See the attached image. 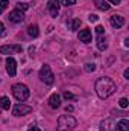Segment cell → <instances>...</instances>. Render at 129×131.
Wrapping results in <instances>:
<instances>
[{
  "label": "cell",
  "mask_w": 129,
  "mask_h": 131,
  "mask_svg": "<svg viewBox=\"0 0 129 131\" xmlns=\"http://www.w3.org/2000/svg\"><path fill=\"white\" fill-rule=\"evenodd\" d=\"M61 3H62L64 6H71V5L76 3V0H61Z\"/></svg>",
  "instance_id": "24"
},
{
  "label": "cell",
  "mask_w": 129,
  "mask_h": 131,
  "mask_svg": "<svg viewBox=\"0 0 129 131\" xmlns=\"http://www.w3.org/2000/svg\"><path fill=\"white\" fill-rule=\"evenodd\" d=\"M109 21H111V26L115 28V29H120V28L125 25V18H123L122 15H112Z\"/></svg>",
  "instance_id": "11"
},
{
  "label": "cell",
  "mask_w": 129,
  "mask_h": 131,
  "mask_svg": "<svg viewBox=\"0 0 129 131\" xmlns=\"http://www.w3.org/2000/svg\"><path fill=\"white\" fill-rule=\"evenodd\" d=\"M28 8H29V5H28V3H20V2L17 3V9H18V11H21V12H23V11H26Z\"/></svg>",
  "instance_id": "20"
},
{
  "label": "cell",
  "mask_w": 129,
  "mask_h": 131,
  "mask_svg": "<svg viewBox=\"0 0 129 131\" xmlns=\"http://www.w3.org/2000/svg\"><path fill=\"white\" fill-rule=\"evenodd\" d=\"M40 79H41L44 84H49V85L53 84V81H55V75H53L50 66L44 64L43 67H41V70H40Z\"/></svg>",
  "instance_id": "4"
},
{
  "label": "cell",
  "mask_w": 129,
  "mask_h": 131,
  "mask_svg": "<svg viewBox=\"0 0 129 131\" xmlns=\"http://www.w3.org/2000/svg\"><path fill=\"white\" fill-rule=\"evenodd\" d=\"M96 32L99 34V35H100V34H103V32H105V29H103V26H97V28H96Z\"/></svg>",
  "instance_id": "28"
},
{
  "label": "cell",
  "mask_w": 129,
  "mask_h": 131,
  "mask_svg": "<svg viewBox=\"0 0 129 131\" xmlns=\"http://www.w3.org/2000/svg\"><path fill=\"white\" fill-rule=\"evenodd\" d=\"M23 50V47L20 44H6V46H2L0 47V53L3 55H8V53H20Z\"/></svg>",
  "instance_id": "6"
},
{
  "label": "cell",
  "mask_w": 129,
  "mask_h": 131,
  "mask_svg": "<svg viewBox=\"0 0 129 131\" xmlns=\"http://www.w3.org/2000/svg\"><path fill=\"white\" fill-rule=\"evenodd\" d=\"M28 131H41L38 127H35V125H31L29 128H28Z\"/></svg>",
  "instance_id": "29"
},
{
  "label": "cell",
  "mask_w": 129,
  "mask_h": 131,
  "mask_svg": "<svg viewBox=\"0 0 129 131\" xmlns=\"http://www.w3.org/2000/svg\"><path fill=\"white\" fill-rule=\"evenodd\" d=\"M85 70H87V72H94V70H96V64L87 63V64H85Z\"/></svg>",
  "instance_id": "23"
},
{
  "label": "cell",
  "mask_w": 129,
  "mask_h": 131,
  "mask_svg": "<svg viewBox=\"0 0 129 131\" xmlns=\"http://www.w3.org/2000/svg\"><path fill=\"white\" fill-rule=\"evenodd\" d=\"M78 122L73 116H68V114H62L58 117V131H71L76 128Z\"/></svg>",
  "instance_id": "2"
},
{
  "label": "cell",
  "mask_w": 129,
  "mask_h": 131,
  "mask_svg": "<svg viewBox=\"0 0 129 131\" xmlns=\"http://www.w3.org/2000/svg\"><path fill=\"white\" fill-rule=\"evenodd\" d=\"M119 105L122 107V108H128V105H129V101L126 98H122L120 101H119Z\"/></svg>",
  "instance_id": "21"
},
{
  "label": "cell",
  "mask_w": 129,
  "mask_h": 131,
  "mask_svg": "<svg viewBox=\"0 0 129 131\" xmlns=\"http://www.w3.org/2000/svg\"><path fill=\"white\" fill-rule=\"evenodd\" d=\"M12 95H14V98L17 99V101H20V102H24L26 99L29 98L31 92H29V89H28L24 84H21V82H17V84H14V85H12Z\"/></svg>",
  "instance_id": "3"
},
{
  "label": "cell",
  "mask_w": 129,
  "mask_h": 131,
  "mask_svg": "<svg viewBox=\"0 0 129 131\" xmlns=\"http://www.w3.org/2000/svg\"><path fill=\"white\" fill-rule=\"evenodd\" d=\"M49 105L52 108H59L61 107V96L58 93H53L50 98H49Z\"/></svg>",
  "instance_id": "12"
},
{
  "label": "cell",
  "mask_w": 129,
  "mask_h": 131,
  "mask_svg": "<svg viewBox=\"0 0 129 131\" xmlns=\"http://www.w3.org/2000/svg\"><path fill=\"white\" fill-rule=\"evenodd\" d=\"M32 111V107H29V105H24V104H17L14 108H12V114L14 116H17V117H20V116H26V114H29Z\"/></svg>",
  "instance_id": "5"
},
{
  "label": "cell",
  "mask_w": 129,
  "mask_h": 131,
  "mask_svg": "<svg viewBox=\"0 0 129 131\" xmlns=\"http://www.w3.org/2000/svg\"><path fill=\"white\" fill-rule=\"evenodd\" d=\"M0 108H3V110H9L11 108V99L8 96H2L0 98Z\"/></svg>",
  "instance_id": "16"
},
{
  "label": "cell",
  "mask_w": 129,
  "mask_h": 131,
  "mask_svg": "<svg viewBox=\"0 0 129 131\" xmlns=\"http://www.w3.org/2000/svg\"><path fill=\"white\" fill-rule=\"evenodd\" d=\"M94 89H96V93H97L99 98L100 99H106L117 90V85H115V82H114L111 78L103 76V78H99V79L96 81Z\"/></svg>",
  "instance_id": "1"
},
{
  "label": "cell",
  "mask_w": 129,
  "mask_h": 131,
  "mask_svg": "<svg viewBox=\"0 0 129 131\" xmlns=\"http://www.w3.org/2000/svg\"><path fill=\"white\" fill-rule=\"evenodd\" d=\"M65 111H67V113H68V111H73V105H67V107H65Z\"/></svg>",
  "instance_id": "30"
},
{
  "label": "cell",
  "mask_w": 129,
  "mask_h": 131,
  "mask_svg": "<svg viewBox=\"0 0 129 131\" xmlns=\"http://www.w3.org/2000/svg\"><path fill=\"white\" fill-rule=\"evenodd\" d=\"M9 20L12 23H21L24 20V14L21 11H18V9H14V11L9 12Z\"/></svg>",
  "instance_id": "9"
},
{
  "label": "cell",
  "mask_w": 129,
  "mask_h": 131,
  "mask_svg": "<svg viewBox=\"0 0 129 131\" xmlns=\"http://www.w3.org/2000/svg\"><path fill=\"white\" fill-rule=\"evenodd\" d=\"M6 72L9 76H15L17 75V61L14 58H8L6 60Z\"/></svg>",
  "instance_id": "8"
},
{
  "label": "cell",
  "mask_w": 129,
  "mask_h": 131,
  "mask_svg": "<svg viewBox=\"0 0 129 131\" xmlns=\"http://www.w3.org/2000/svg\"><path fill=\"white\" fill-rule=\"evenodd\" d=\"M64 98L67 99V101H70V99H74V96H73L70 92H65V93H64Z\"/></svg>",
  "instance_id": "27"
},
{
  "label": "cell",
  "mask_w": 129,
  "mask_h": 131,
  "mask_svg": "<svg viewBox=\"0 0 129 131\" xmlns=\"http://www.w3.org/2000/svg\"><path fill=\"white\" fill-rule=\"evenodd\" d=\"M78 38L82 43H90L91 41V32L88 29H81V32L78 34Z\"/></svg>",
  "instance_id": "13"
},
{
  "label": "cell",
  "mask_w": 129,
  "mask_h": 131,
  "mask_svg": "<svg viewBox=\"0 0 129 131\" xmlns=\"http://www.w3.org/2000/svg\"><path fill=\"white\" fill-rule=\"evenodd\" d=\"M100 131H115V124L112 119H105L100 122Z\"/></svg>",
  "instance_id": "10"
},
{
  "label": "cell",
  "mask_w": 129,
  "mask_h": 131,
  "mask_svg": "<svg viewBox=\"0 0 129 131\" xmlns=\"http://www.w3.org/2000/svg\"><path fill=\"white\" fill-rule=\"evenodd\" d=\"M8 8V0H0V14Z\"/></svg>",
  "instance_id": "22"
},
{
  "label": "cell",
  "mask_w": 129,
  "mask_h": 131,
  "mask_svg": "<svg viewBox=\"0 0 129 131\" xmlns=\"http://www.w3.org/2000/svg\"><path fill=\"white\" fill-rule=\"evenodd\" d=\"M108 2H111V3H112V5H119V3H120V2H122V0H108Z\"/></svg>",
  "instance_id": "31"
},
{
  "label": "cell",
  "mask_w": 129,
  "mask_h": 131,
  "mask_svg": "<svg viewBox=\"0 0 129 131\" xmlns=\"http://www.w3.org/2000/svg\"><path fill=\"white\" fill-rule=\"evenodd\" d=\"M59 6H61V3L58 0H49L47 2V9H49L52 17H56L59 14Z\"/></svg>",
  "instance_id": "7"
},
{
  "label": "cell",
  "mask_w": 129,
  "mask_h": 131,
  "mask_svg": "<svg viewBox=\"0 0 129 131\" xmlns=\"http://www.w3.org/2000/svg\"><path fill=\"white\" fill-rule=\"evenodd\" d=\"M88 20H90L91 23H94V21H97V20H99V17H97L96 14H91V15L88 17Z\"/></svg>",
  "instance_id": "26"
},
{
  "label": "cell",
  "mask_w": 129,
  "mask_h": 131,
  "mask_svg": "<svg viewBox=\"0 0 129 131\" xmlns=\"http://www.w3.org/2000/svg\"><path fill=\"white\" fill-rule=\"evenodd\" d=\"M28 34L32 37V38H36L38 35H40V31H38V26L36 25H31L29 28H28Z\"/></svg>",
  "instance_id": "17"
},
{
  "label": "cell",
  "mask_w": 129,
  "mask_h": 131,
  "mask_svg": "<svg viewBox=\"0 0 129 131\" xmlns=\"http://www.w3.org/2000/svg\"><path fill=\"white\" fill-rule=\"evenodd\" d=\"M94 3H96V6L100 11H108V9H109V5H108L105 0H94Z\"/></svg>",
  "instance_id": "19"
},
{
  "label": "cell",
  "mask_w": 129,
  "mask_h": 131,
  "mask_svg": "<svg viewBox=\"0 0 129 131\" xmlns=\"http://www.w3.org/2000/svg\"><path fill=\"white\" fill-rule=\"evenodd\" d=\"M125 78H126V79H129V69H126V70H125Z\"/></svg>",
  "instance_id": "32"
},
{
  "label": "cell",
  "mask_w": 129,
  "mask_h": 131,
  "mask_svg": "<svg viewBox=\"0 0 129 131\" xmlns=\"http://www.w3.org/2000/svg\"><path fill=\"white\" fill-rule=\"evenodd\" d=\"M106 47H108L106 40H105V38H102V37H99V38H97V49L103 52V50H106Z\"/></svg>",
  "instance_id": "18"
},
{
  "label": "cell",
  "mask_w": 129,
  "mask_h": 131,
  "mask_svg": "<svg viewBox=\"0 0 129 131\" xmlns=\"http://www.w3.org/2000/svg\"><path fill=\"white\" fill-rule=\"evenodd\" d=\"M115 130L117 131H129V121H126V119L119 121L117 125H115Z\"/></svg>",
  "instance_id": "14"
},
{
  "label": "cell",
  "mask_w": 129,
  "mask_h": 131,
  "mask_svg": "<svg viewBox=\"0 0 129 131\" xmlns=\"http://www.w3.org/2000/svg\"><path fill=\"white\" fill-rule=\"evenodd\" d=\"M67 26H68V29H70V31H78V29L81 28V20H79V18H74V20L68 21V23H67Z\"/></svg>",
  "instance_id": "15"
},
{
  "label": "cell",
  "mask_w": 129,
  "mask_h": 131,
  "mask_svg": "<svg viewBox=\"0 0 129 131\" xmlns=\"http://www.w3.org/2000/svg\"><path fill=\"white\" fill-rule=\"evenodd\" d=\"M0 37H6V29H5V25L0 21Z\"/></svg>",
  "instance_id": "25"
}]
</instances>
